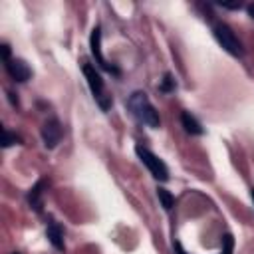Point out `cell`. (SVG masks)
I'll list each match as a JSON object with an SVG mask.
<instances>
[{
    "mask_svg": "<svg viewBox=\"0 0 254 254\" xmlns=\"http://www.w3.org/2000/svg\"><path fill=\"white\" fill-rule=\"evenodd\" d=\"M127 103H129L131 113H133L141 123H145L147 127H153V129L159 127V123H161L159 111L153 107V103L149 101V97H147L145 91H133Z\"/></svg>",
    "mask_w": 254,
    "mask_h": 254,
    "instance_id": "1",
    "label": "cell"
},
{
    "mask_svg": "<svg viewBox=\"0 0 254 254\" xmlns=\"http://www.w3.org/2000/svg\"><path fill=\"white\" fill-rule=\"evenodd\" d=\"M83 75H85L87 85H89V89H91V93H93L95 101L99 103V107H101L103 111H107V109L111 107V97H109V95H107V91H105V83H103V79H101L99 71H97L91 64L83 62Z\"/></svg>",
    "mask_w": 254,
    "mask_h": 254,
    "instance_id": "2",
    "label": "cell"
},
{
    "mask_svg": "<svg viewBox=\"0 0 254 254\" xmlns=\"http://www.w3.org/2000/svg\"><path fill=\"white\" fill-rule=\"evenodd\" d=\"M212 34H214L216 42H218L228 54H232V56H242V54H244V48H242L240 40L236 38V34L232 32L230 26H226V24H222V22H220V24H214Z\"/></svg>",
    "mask_w": 254,
    "mask_h": 254,
    "instance_id": "3",
    "label": "cell"
},
{
    "mask_svg": "<svg viewBox=\"0 0 254 254\" xmlns=\"http://www.w3.org/2000/svg\"><path fill=\"white\" fill-rule=\"evenodd\" d=\"M135 153H137V157L141 159V163L149 169V173H151L157 181H167V179H169V169H167V165H165L155 153H151L149 149H145V147H141V145L135 147Z\"/></svg>",
    "mask_w": 254,
    "mask_h": 254,
    "instance_id": "4",
    "label": "cell"
},
{
    "mask_svg": "<svg viewBox=\"0 0 254 254\" xmlns=\"http://www.w3.org/2000/svg\"><path fill=\"white\" fill-rule=\"evenodd\" d=\"M89 48H91V54H93V58H95V62H97L99 67H103V69L109 71V73H119V69H117L115 65H109L107 60H105L103 54H101V28H99V26H95V28L91 30Z\"/></svg>",
    "mask_w": 254,
    "mask_h": 254,
    "instance_id": "5",
    "label": "cell"
},
{
    "mask_svg": "<svg viewBox=\"0 0 254 254\" xmlns=\"http://www.w3.org/2000/svg\"><path fill=\"white\" fill-rule=\"evenodd\" d=\"M62 135H64V131H62V125H60L58 119H50V121L44 123V127H42V141H44V145L48 149H54L60 143Z\"/></svg>",
    "mask_w": 254,
    "mask_h": 254,
    "instance_id": "6",
    "label": "cell"
},
{
    "mask_svg": "<svg viewBox=\"0 0 254 254\" xmlns=\"http://www.w3.org/2000/svg\"><path fill=\"white\" fill-rule=\"evenodd\" d=\"M6 69H8V73H10V77L14 79V81H28L30 79V75H32V69L28 67V64L24 62V60H20V58H12V60H8L6 64Z\"/></svg>",
    "mask_w": 254,
    "mask_h": 254,
    "instance_id": "7",
    "label": "cell"
},
{
    "mask_svg": "<svg viewBox=\"0 0 254 254\" xmlns=\"http://www.w3.org/2000/svg\"><path fill=\"white\" fill-rule=\"evenodd\" d=\"M48 240L52 242V246L56 250H64L65 248L64 246V232L56 222H50V226H48Z\"/></svg>",
    "mask_w": 254,
    "mask_h": 254,
    "instance_id": "8",
    "label": "cell"
},
{
    "mask_svg": "<svg viewBox=\"0 0 254 254\" xmlns=\"http://www.w3.org/2000/svg\"><path fill=\"white\" fill-rule=\"evenodd\" d=\"M181 123H183V127H185L187 133H190V135H202V127H200V123H198L189 111H185V113L181 115Z\"/></svg>",
    "mask_w": 254,
    "mask_h": 254,
    "instance_id": "9",
    "label": "cell"
},
{
    "mask_svg": "<svg viewBox=\"0 0 254 254\" xmlns=\"http://www.w3.org/2000/svg\"><path fill=\"white\" fill-rule=\"evenodd\" d=\"M42 187H44V181H40L32 190H30V194H28V202L40 212L42 210Z\"/></svg>",
    "mask_w": 254,
    "mask_h": 254,
    "instance_id": "10",
    "label": "cell"
},
{
    "mask_svg": "<svg viewBox=\"0 0 254 254\" xmlns=\"http://www.w3.org/2000/svg\"><path fill=\"white\" fill-rule=\"evenodd\" d=\"M157 196H159V200H161V204H163V208L165 210H171L173 208V204H175V198H173V194L167 190V189H157Z\"/></svg>",
    "mask_w": 254,
    "mask_h": 254,
    "instance_id": "11",
    "label": "cell"
},
{
    "mask_svg": "<svg viewBox=\"0 0 254 254\" xmlns=\"http://www.w3.org/2000/svg\"><path fill=\"white\" fill-rule=\"evenodd\" d=\"M161 89H163V91H173V89H175V79H173V75H171V73H167V75L163 77Z\"/></svg>",
    "mask_w": 254,
    "mask_h": 254,
    "instance_id": "12",
    "label": "cell"
},
{
    "mask_svg": "<svg viewBox=\"0 0 254 254\" xmlns=\"http://www.w3.org/2000/svg\"><path fill=\"white\" fill-rule=\"evenodd\" d=\"M16 141H20V139H18L16 135H12L8 129H4V143H2V145H4V147H10V145H14Z\"/></svg>",
    "mask_w": 254,
    "mask_h": 254,
    "instance_id": "13",
    "label": "cell"
},
{
    "mask_svg": "<svg viewBox=\"0 0 254 254\" xmlns=\"http://www.w3.org/2000/svg\"><path fill=\"white\" fill-rule=\"evenodd\" d=\"M10 95V101H12V105H18V97H14V93H8Z\"/></svg>",
    "mask_w": 254,
    "mask_h": 254,
    "instance_id": "14",
    "label": "cell"
},
{
    "mask_svg": "<svg viewBox=\"0 0 254 254\" xmlns=\"http://www.w3.org/2000/svg\"><path fill=\"white\" fill-rule=\"evenodd\" d=\"M248 14H250V18L254 20V4H250V6H248Z\"/></svg>",
    "mask_w": 254,
    "mask_h": 254,
    "instance_id": "15",
    "label": "cell"
},
{
    "mask_svg": "<svg viewBox=\"0 0 254 254\" xmlns=\"http://www.w3.org/2000/svg\"><path fill=\"white\" fill-rule=\"evenodd\" d=\"M252 200H254V189H252Z\"/></svg>",
    "mask_w": 254,
    "mask_h": 254,
    "instance_id": "16",
    "label": "cell"
}]
</instances>
